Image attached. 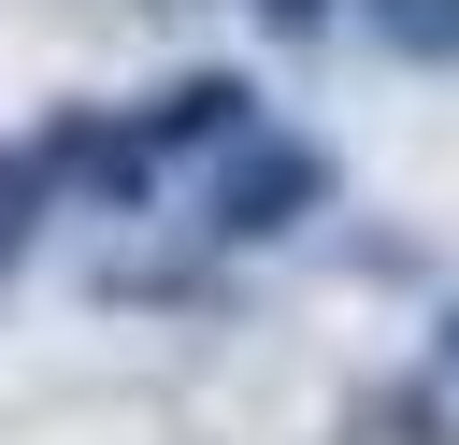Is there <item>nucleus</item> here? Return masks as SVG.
I'll use <instances>...</instances> for the list:
<instances>
[{
  "instance_id": "nucleus-1",
  "label": "nucleus",
  "mask_w": 459,
  "mask_h": 445,
  "mask_svg": "<svg viewBox=\"0 0 459 445\" xmlns=\"http://www.w3.org/2000/svg\"><path fill=\"white\" fill-rule=\"evenodd\" d=\"M301 215H330V144L244 129V144L215 158V244H287Z\"/></svg>"
},
{
  "instance_id": "nucleus-6",
  "label": "nucleus",
  "mask_w": 459,
  "mask_h": 445,
  "mask_svg": "<svg viewBox=\"0 0 459 445\" xmlns=\"http://www.w3.org/2000/svg\"><path fill=\"white\" fill-rule=\"evenodd\" d=\"M244 14H258V29H273V43H316V29H330V14H344V0H244Z\"/></svg>"
},
{
  "instance_id": "nucleus-5",
  "label": "nucleus",
  "mask_w": 459,
  "mask_h": 445,
  "mask_svg": "<svg viewBox=\"0 0 459 445\" xmlns=\"http://www.w3.org/2000/svg\"><path fill=\"white\" fill-rule=\"evenodd\" d=\"M29 215H43V172H29V158H0V258L29 244Z\"/></svg>"
},
{
  "instance_id": "nucleus-4",
  "label": "nucleus",
  "mask_w": 459,
  "mask_h": 445,
  "mask_svg": "<svg viewBox=\"0 0 459 445\" xmlns=\"http://www.w3.org/2000/svg\"><path fill=\"white\" fill-rule=\"evenodd\" d=\"M344 445H459V402L445 388H387V402L344 416Z\"/></svg>"
},
{
  "instance_id": "nucleus-7",
  "label": "nucleus",
  "mask_w": 459,
  "mask_h": 445,
  "mask_svg": "<svg viewBox=\"0 0 459 445\" xmlns=\"http://www.w3.org/2000/svg\"><path fill=\"white\" fill-rule=\"evenodd\" d=\"M430 388L459 402V301H445V330H430Z\"/></svg>"
},
{
  "instance_id": "nucleus-3",
  "label": "nucleus",
  "mask_w": 459,
  "mask_h": 445,
  "mask_svg": "<svg viewBox=\"0 0 459 445\" xmlns=\"http://www.w3.org/2000/svg\"><path fill=\"white\" fill-rule=\"evenodd\" d=\"M359 29L416 72H459V0H359Z\"/></svg>"
},
{
  "instance_id": "nucleus-2",
  "label": "nucleus",
  "mask_w": 459,
  "mask_h": 445,
  "mask_svg": "<svg viewBox=\"0 0 459 445\" xmlns=\"http://www.w3.org/2000/svg\"><path fill=\"white\" fill-rule=\"evenodd\" d=\"M244 129H273V115H258V72H215V57L172 72L158 100H129V144H143L158 172H172V158H230Z\"/></svg>"
}]
</instances>
